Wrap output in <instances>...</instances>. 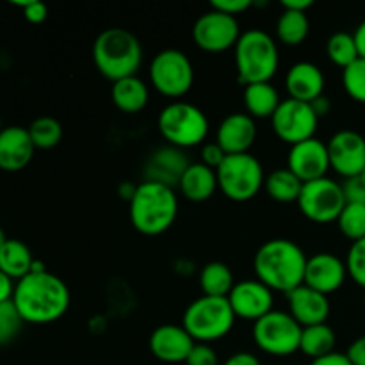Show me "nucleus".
<instances>
[{
    "label": "nucleus",
    "instance_id": "nucleus-36",
    "mask_svg": "<svg viewBox=\"0 0 365 365\" xmlns=\"http://www.w3.org/2000/svg\"><path fill=\"white\" fill-rule=\"evenodd\" d=\"M24 327V319L18 314L13 299L0 303V346H6L18 337Z\"/></svg>",
    "mask_w": 365,
    "mask_h": 365
},
{
    "label": "nucleus",
    "instance_id": "nucleus-24",
    "mask_svg": "<svg viewBox=\"0 0 365 365\" xmlns=\"http://www.w3.org/2000/svg\"><path fill=\"white\" fill-rule=\"evenodd\" d=\"M110 98L113 103L127 114H135L146 107L150 100L148 86L145 81L134 75V77L121 78V81L113 82V89H110Z\"/></svg>",
    "mask_w": 365,
    "mask_h": 365
},
{
    "label": "nucleus",
    "instance_id": "nucleus-7",
    "mask_svg": "<svg viewBox=\"0 0 365 365\" xmlns=\"http://www.w3.org/2000/svg\"><path fill=\"white\" fill-rule=\"evenodd\" d=\"M157 127L160 135L178 150L202 145L209 135V120L205 113L187 102H173L164 107Z\"/></svg>",
    "mask_w": 365,
    "mask_h": 365
},
{
    "label": "nucleus",
    "instance_id": "nucleus-32",
    "mask_svg": "<svg viewBox=\"0 0 365 365\" xmlns=\"http://www.w3.org/2000/svg\"><path fill=\"white\" fill-rule=\"evenodd\" d=\"M27 130L36 150H52L63 139V125L52 116L36 118Z\"/></svg>",
    "mask_w": 365,
    "mask_h": 365
},
{
    "label": "nucleus",
    "instance_id": "nucleus-6",
    "mask_svg": "<svg viewBox=\"0 0 365 365\" xmlns=\"http://www.w3.org/2000/svg\"><path fill=\"white\" fill-rule=\"evenodd\" d=\"M235 314L228 298L200 296L185 309L182 327L195 339V342H214L228 335L234 328Z\"/></svg>",
    "mask_w": 365,
    "mask_h": 365
},
{
    "label": "nucleus",
    "instance_id": "nucleus-25",
    "mask_svg": "<svg viewBox=\"0 0 365 365\" xmlns=\"http://www.w3.org/2000/svg\"><path fill=\"white\" fill-rule=\"evenodd\" d=\"M282 103L277 88L271 82L245 86V107L246 114L253 120H266L273 118L278 106Z\"/></svg>",
    "mask_w": 365,
    "mask_h": 365
},
{
    "label": "nucleus",
    "instance_id": "nucleus-10",
    "mask_svg": "<svg viewBox=\"0 0 365 365\" xmlns=\"http://www.w3.org/2000/svg\"><path fill=\"white\" fill-rule=\"evenodd\" d=\"M296 203L309 221L319 225L334 223L346 207L344 189L330 177L317 178L303 184L302 195Z\"/></svg>",
    "mask_w": 365,
    "mask_h": 365
},
{
    "label": "nucleus",
    "instance_id": "nucleus-17",
    "mask_svg": "<svg viewBox=\"0 0 365 365\" xmlns=\"http://www.w3.org/2000/svg\"><path fill=\"white\" fill-rule=\"evenodd\" d=\"M348 277V267L344 260L334 253H317L307 260L303 285L328 296L339 291Z\"/></svg>",
    "mask_w": 365,
    "mask_h": 365
},
{
    "label": "nucleus",
    "instance_id": "nucleus-20",
    "mask_svg": "<svg viewBox=\"0 0 365 365\" xmlns=\"http://www.w3.org/2000/svg\"><path fill=\"white\" fill-rule=\"evenodd\" d=\"M287 302L289 314L294 317V321L302 328L324 324L330 316L328 296L321 294V292L314 291L307 285H299L298 289L289 292Z\"/></svg>",
    "mask_w": 365,
    "mask_h": 365
},
{
    "label": "nucleus",
    "instance_id": "nucleus-16",
    "mask_svg": "<svg viewBox=\"0 0 365 365\" xmlns=\"http://www.w3.org/2000/svg\"><path fill=\"white\" fill-rule=\"evenodd\" d=\"M287 168L303 184L327 177L328 170H330V157H328L327 143H323L317 138H312L291 146Z\"/></svg>",
    "mask_w": 365,
    "mask_h": 365
},
{
    "label": "nucleus",
    "instance_id": "nucleus-13",
    "mask_svg": "<svg viewBox=\"0 0 365 365\" xmlns=\"http://www.w3.org/2000/svg\"><path fill=\"white\" fill-rule=\"evenodd\" d=\"M241 34L237 18L216 9L203 13L192 25V41L198 48L209 53H221L235 48Z\"/></svg>",
    "mask_w": 365,
    "mask_h": 365
},
{
    "label": "nucleus",
    "instance_id": "nucleus-31",
    "mask_svg": "<svg viewBox=\"0 0 365 365\" xmlns=\"http://www.w3.org/2000/svg\"><path fill=\"white\" fill-rule=\"evenodd\" d=\"M310 32V21L307 13L285 11L277 21V36L280 43L287 46H298L307 39Z\"/></svg>",
    "mask_w": 365,
    "mask_h": 365
},
{
    "label": "nucleus",
    "instance_id": "nucleus-3",
    "mask_svg": "<svg viewBox=\"0 0 365 365\" xmlns=\"http://www.w3.org/2000/svg\"><path fill=\"white\" fill-rule=\"evenodd\" d=\"M130 223L139 234L155 237L164 234L175 223L178 214V198L173 187L155 180H145L138 185L128 202Z\"/></svg>",
    "mask_w": 365,
    "mask_h": 365
},
{
    "label": "nucleus",
    "instance_id": "nucleus-46",
    "mask_svg": "<svg viewBox=\"0 0 365 365\" xmlns=\"http://www.w3.org/2000/svg\"><path fill=\"white\" fill-rule=\"evenodd\" d=\"M310 365H353L351 362L348 360V356H346V353L342 355V353H330V355L323 356V359H317V360H312V364Z\"/></svg>",
    "mask_w": 365,
    "mask_h": 365
},
{
    "label": "nucleus",
    "instance_id": "nucleus-15",
    "mask_svg": "<svg viewBox=\"0 0 365 365\" xmlns=\"http://www.w3.org/2000/svg\"><path fill=\"white\" fill-rule=\"evenodd\" d=\"M228 302L235 317L257 323L273 310V291L257 278L235 282L234 289L228 294Z\"/></svg>",
    "mask_w": 365,
    "mask_h": 365
},
{
    "label": "nucleus",
    "instance_id": "nucleus-48",
    "mask_svg": "<svg viewBox=\"0 0 365 365\" xmlns=\"http://www.w3.org/2000/svg\"><path fill=\"white\" fill-rule=\"evenodd\" d=\"M310 106H312V109H314V113L317 114V118H323V116H328V113H330V109H331V102H330V98H328V96H319V98H316L314 100L312 103H310Z\"/></svg>",
    "mask_w": 365,
    "mask_h": 365
},
{
    "label": "nucleus",
    "instance_id": "nucleus-14",
    "mask_svg": "<svg viewBox=\"0 0 365 365\" xmlns=\"http://www.w3.org/2000/svg\"><path fill=\"white\" fill-rule=\"evenodd\" d=\"M330 170L342 178H356L365 170V138L355 130L335 132L327 143Z\"/></svg>",
    "mask_w": 365,
    "mask_h": 365
},
{
    "label": "nucleus",
    "instance_id": "nucleus-9",
    "mask_svg": "<svg viewBox=\"0 0 365 365\" xmlns=\"http://www.w3.org/2000/svg\"><path fill=\"white\" fill-rule=\"evenodd\" d=\"M150 82L166 98H182L195 84L191 59L177 48L163 50L150 64Z\"/></svg>",
    "mask_w": 365,
    "mask_h": 365
},
{
    "label": "nucleus",
    "instance_id": "nucleus-12",
    "mask_svg": "<svg viewBox=\"0 0 365 365\" xmlns=\"http://www.w3.org/2000/svg\"><path fill=\"white\" fill-rule=\"evenodd\" d=\"M271 125L278 139L289 143L291 146L307 139L316 138L319 118L314 113L312 106L299 100H282L277 113L271 118Z\"/></svg>",
    "mask_w": 365,
    "mask_h": 365
},
{
    "label": "nucleus",
    "instance_id": "nucleus-19",
    "mask_svg": "<svg viewBox=\"0 0 365 365\" xmlns=\"http://www.w3.org/2000/svg\"><path fill=\"white\" fill-rule=\"evenodd\" d=\"M257 139V123L246 113H234L225 118L216 132V143L227 155L250 153Z\"/></svg>",
    "mask_w": 365,
    "mask_h": 365
},
{
    "label": "nucleus",
    "instance_id": "nucleus-33",
    "mask_svg": "<svg viewBox=\"0 0 365 365\" xmlns=\"http://www.w3.org/2000/svg\"><path fill=\"white\" fill-rule=\"evenodd\" d=\"M327 53L331 63L335 66L342 68V70L355 63L356 59H360L355 38H353V34H348V32H335V34H331L327 43Z\"/></svg>",
    "mask_w": 365,
    "mask_h": 365
},
{
    "label": "nucleus",
    "instance_id": "nucleus-37",
    "mask_svg": "<svg viewBox=\"0 0 365 365\" xmlns=\"http://www.w3.org/2000/svg\"><path fill=\"white\" fill-rule=\"evenodd\" d=\"M346 267H348V277H351L356 285L365 289V237L351 245L346 259Z\"/></svg>",
    "mask_w": 365,
    "mask_h": 365
},
{
    "label": "nucleus",
    "instance_id": "nucleus-40",
    "mask_svg": "<svg viewBox=\"0 0 365 365\" xmlns=\"http://www.w3.org/2000/svg\"><path fill=\"white\" fill-rule=\"evenodd\" d=\"M250 7H253L252 0H212L210 2V9H216L220 13H225L234 18L248 11Z\"/></svg>",
    "mask_w": 365,
    "mask_h": 365
},
{
    "label": "nucleus",
    "instance_id": "nucleus-21",
    "mask_svg": "<svg viewBox=\"0 0 365 365\" xmlns=\"http://www.w3.org/2000/svg\"><path fill=\"white\" fill-rule=\"evenodd\" d=\"M34 145L29 130L11 125L0 132V170L7 173L21 171L34 157Z\"/></svg>",
    "mask_w": 365,
    "mask_h": 365
},
{
    "label": "nucleus",
    "instance_id": "nucleus-29",
    "mask_svg": "<svg viewBox=\"0 0 365 365\" xmlns=\"http://www.w3.org/2000/svg\"><path fill=\"white\" fill-rule=\"evenodd\" d=\"M235 280L232 269L223 262H209L200 271V287L203 296L228 298L234 289Z\"/></svg>",
    "mask_w": 365,
    "mask_h": 365
},
{
    "label": "nucleus",
    "instance_id": "nucleus-51",
    "mask_svg": "<svg viewBox=\"0 0 365 365\" xmlns=\"http://www.w3.org/2000/svg\"><path fill=\"white\" fill-rule=\"evenodd\" d=\"M360 180H362L364 185H365V170L362 171V175H360Z\"/></svg>",
    "mask_w": 365,
    "mask_h": 365
},
{
    "label": "nucleus",
    "instance_id": "nucleus-27",
    "mask_svg": "<svg viewBox=\"0 0 365 365\" xmlns=\"http://www.w3.org/2000/svg\"><path fill=\"white\" fill-rule=\"evenodd\" d=\"M32 262H34V257L29 246L18 239H7V242L0 250V271L13 280L20 282L21 278L31 274Z\"/></svg>",
    "mask_w": 365,
    "mask_h": 365
},
{
    "label": "nucleus",
    "instance_id": "nucleus-8",
    "mask_svg": "<svg viewBox=\"0 0 365 365\" xmlns=\"http://www.w3.org/2000/svg\"><path fill=\"white\" fill-rule=\"evenodd\" d=\"M217 189L232 202H250L264 187L262 164L252 153L227 155L216 170Z\"/></svg>",
    "mask_w": 365,
    "mask_h": 365
},
{
    "label": "nucleus",
    "instance_id": "nucleus-44",
    "mask_svg": "<svg viewBox=\"0 0 365 365\" xmlns=\"http://www.w3.org/2000/svg\"><path fill=\"white\" fill-rule=\"evenodd\" d=\"M13 282H14L13 278H9L6 273L0 271V303H6L13 299L14 287H16Z\"/></svg>",
    "mask_w": 365,
    "mask_h": 365
},
{
    "label": "nucleus",
    "instance_id": "nucleus-34",
    "mask_svg": "<svg viewBox=\"0 0 365 365\" xmlns=\"http://www.w3.org/2000/svg\"><path fill=\"white\" fill-rule=\"evenodd\" d=\"M339 230L349 241L356 242L365 237V205L360 203H346L344 210L337 220Z\"/></svg>",
    "mask_w": 365,
    "mask_h": 365
},
{
    "label": "nucleus",
    "instance_id": "nucleus-11",
    "mask_svg": "<svg viewBox=\"0 0 365 365\" xmlns=\"http://www.w3.org/2000/svg\"><path fill=\"white\" fill-rule=\"evenodd\" d=\"M302 330L303 328L289 312L271 310L267 316L255 323L253 339L255 344L267 355L289 356L299 351Z\"/></svg>",
    "mask_w": 365,
    "mask_h": 365
},
{
    "label": "nucleus",
    "instance_id": "nucleus-49",
    "mask_svg": "<svg viewBox=\"0 0 365 365\" xmlns=\"http://www.w3.org/2000/svg\"><path fill=\"white\" fill-rule=\"evenodd\" d=\"M353 38H355L356 48H359V56L362 57V59H365V20L359 25V27H356Z\"/></svg>",
    "mask_w": 365,
    "mask_h": 365
},
{
    "label": "nucleus",
    "instance_id": "nucleus-1",
    "mask_svg": "<svg viewBox=\"0 0 365 365\" xmlns=\"http://www.w3.org/2000/svg\"><path fill=\"white\" fill-rule=\"evenodd\" d=\"M13 303L24 323L50 324L70 309V289L48 271L31 273L14 287Z\"/></svg>",
    "mask_w": 365,
    "mask_h": 365
},
{
    "label": "nucleus",
    "instance_id": "nucleus-28",
    "mask_svg": "<svg viewBox=\"0 0 365 365\" xmlns=\"http://www.w3.org/2000/svg\"><path fill=\"white\" fill-rule=\"evenodd\" d=\"M264 189L277 203H294L302 195L303 182L289 168H280L266 177Z\"/></svg>",
    "mask_w": 365,
    "mask_h": 365
},
{
    "label": "nucleus",
    "instance_id": "nucleus-47",
    "mask_svg": "<svg viewBox=\"0 0 365 365\" xmlns=\"http://www.w3.org/2000/svg\"><path fill=\"white\" fill-rule=\"evenodd\" d=\"M280 6L285 11H298V13H307L314 6V0H282Z\"/></svg>",
    "mask_w": 365,
    "mask_h": 365
},
{
    "label": "nucleus",
    "instance_id": "nucleus-23",
    "mask_svg": "<svg viewBox=\"0 0 365 365\" xmlns=\"http://www.w3.org/2000/svg\"><path fill=\"white\" fill-rule=\"evenodd\" d=\"M178 189L184 195L185 200L192 203H202L212 198L217 191V177L216 170L205 166L203 163L189 164L182 173Z\"/></svg>",
    "mask_w": 365,
    "mask_h": 365
},
{
    "label": "nucleus",
    "instance_id": "nucleus-50",
    "mask_svg": "<svg viewBox=\"0 0 365 365\" xmlns=\"http://www.w3.org/2000/svg\"><path fill=\"white\" fill-rule=\"evenodd\" d=\"M6 242H7V235H6V232L0 228V250H2V246L6 245Z\"/></svg>",
    "mask_w": 365,
    "mask_h": 365
},
{
    "label": "nucleus",
    "instance_id": "nucleus-30",
    "mask_svg": "<svg viewBox=\"0 0 365 365\" xmlns=\"http://www.w3.org/2000/svg\"><path fill=\"white\" fill-rule=\"evenodd\" d=\"M335 342H337L335 331L327 323L316 324V327H309L302 330L299 351L312 360L323 359V356L334 353Z\"/></svg>",
    "mask_w": 365,
    "mask_h": 365
},
{
    "label": "nucleus",
    "instance_id": "nucleus-52",
    "mask_svg": "<svg viewBox=\"0 0 365 365\" xmlns=\"http://www.w3.org/2000/svg\"><path fill=\"white\" fill-rule=\"evenodd\" d=\"M4 128H6V127H4V125H2V120H0V132H2Z\"/></svg>",
    "mask_w": 365,
    "mask_h": 365
},
{
    "label": "nucleus",
    "instance_id": "nucleus-4",
    "mask_svg": "<svg viewBox=\"0 0 365 365\" xmlns=\"http://www.w3.org/2000/svg\"><path fill=\"white\" fill-rule=\"evenodd\" d=\"M93 63L103 77L113 82L134 77L143 63V46L127 29H106L93 43Z\"/></svg>",
    "mask_w": 365,
    "mask_h": 365
},
{
    "label": "nucleus",
    "instance_id": "nucleus-2",
    "mask_svg": "<svg viewBox=\"0 0 365 365\" xmlns=\"http://www.w3.org/2000/svg\"><path fill=\"white\" fill-rule=\"evenodd\" d=\"M307 260L305 252L294 241L271 239L257 250L253 267L257 280L266 287L289 294L303 285Z\"/></svg>",
    "mask_w": 365,
    "mask_h": 365
},
{
    "label": "nucleus",
    "instance_id": "nucleus-26",
    "mask_svg": "<svg viewBox=\"0 0 365 365\" xmlns=\"http://www.w3.org/2000/svg\"><path fill=\"white\" fill-rule=\"evenodd\" d=\"M189 166L187 160L182 157L180 150L178 148H164L153 155L152 164H150V171H153L150 175L148 180L160 182V184H166L170 187H173L175 184L178 185L180 182L182 173L185 171V168Z\"/></svg>",
    "mask_w": 365,
    "mask_h": 365
},
{
    "label": "nucleus",
    "instance_id": "nucleus-43",
    "mask_svg": "<svg viewBox=\"0 0 365 365\" xmlns=\"http://www.w3.org/2000/svg\"><path fill=\"white\" fill-rule=\"evenodd\" d=\"M346 356L353 365H365V335L351 342L346 351Z\"/></svg>",
    "mask_w": 365,
    "mask_h": 365
},
{
    "label": "nucleus",
    "instance_id": "nucleus-41",
    "mask_svg": "<svg viewBox=\"0 0 365 365\" xmlns=\"http://www.w3.org/2000/svg\"><path fill=\"white\" fill-rule=\"evenodd\" d=\"M227 159V153H225V150L221 148L220 145H217L216 141L214 143H207V145H203L202 148V163L205 164V166L212 168V170H217V168L223 164V160Z\"/></svg>",
    "mask_w": 365,
    "mask_h": 365
},
{
    "label": "nucleus",
    "instance_id": "nucleus-45",
    "mask_svg": "<svg viewBox=\"0 0 365 365\" xmlns=\"http://www.w3.org/2000/svg\"><path fill=\"white\" fill-rule=\"evenodd\" d=\"M223 365H260V360L253 353L239 351L234 353Z\"/></svg>",
    "mask_w": 365,
    "mask_h": 365
},
{
    "label": "nucleus",
    "instance_id": "nucleus-5",
    "mask_svg": "<svg viewBox=\"0 0 365 365\" xmlns=\"http://www.w3.org/2000/svg\"><path fill=\"white\" fill-rule=\"evenodd\" d=\"M234 56L237 78L242 86L271 82L280 64L277 41L260 29L242 32L234 48Z\"/></svg>",
    "mask_w": 365,
    "mask_h": 365
},
{
    "label": "nucleus",
    "instance_id": "nucleus-18",
    "mask_svg": "<svg viewBox=\"0 0 365 365\" xmlns=\"http://www.w3.org/2000/svg\"><path fill=\"white\" fill-rule=\"evenodd\" d=\"M195 344V339L178 324H163L155 328L148 341L152 355L166 364L185 362Z\"/></svg>",
    "mask_w": 365,
    "mask_h": 365
},
{
    "label": "nucleus",
    "instance_id": "nucleus-42",
    "mask_svg": "<svg viewBox=\"0 0 365 365\" xmlns=\"http://www.w3.org/2000/svg\"><path fill=\"white\" fill-rule=\"evenodd\" d=\"M342 189H344L346 203H360V205H365V185L360 180V177L346 180L342 184Z\"/></svg>",
    "mask_w": 365,
    "mask_h": 365
},
{
    "label": "nucleus",
    "instance_id": "nucleus-22",
    "mask_svg": "<svg viewBox=\"0 0 365 365\" xmlns=\"http://www.w3.org/2000/svg\"><path fill=\"white\" fill-rule=\"evenodd\" d=\"M285 88H287L289 98L312 103L314 100L324 95V75L317 64L302 61L289 68Z\"/></svg>",
    "mask_w": 365,
    "mask_h": 365
},
{
    "label": "nucleus",
    "instance_id": "nucleus-39",
    "mask_svg": "<svg viewBox=\"0 0 365 365\" xmlns=\"http://www.w3.org/2000/svg\"><path fill=\"white\" fill-rule=\"evenodd\" d=\"M14 6L21 7L24 9V16L29 24H43L48 16V9L43 2H38V0H27V2H13Z\"/></svg>",
    "mask_w": 365,
    "mask_h": 365
},
{
    "label": "nucleus",
    "instance_id": "nucleus-38",
    "mask_svg": "<svg viewBox=\"0 0 365 365\" xmlns=\"http://www.w3.org/2000/svg\"><path fill=\"white\" fill-rule=\"evenodd\" d=\"M217 355L212 349V346L196 342L195 348L189 353L185 365H217Z\"/></svg>",
    "mask_w": 365,
    "mask_h": 365
},
{
    "label": "nucleus",
    "instance_id": "nucleus-35",
    "mask_svg": "<svg viewBox=\"0 0 365 365\" xmlns=\"http://www.w3.org/2000/svg\"><path fill=\"white\" fill-rule=\"evenodd\" d=\"M342 86L355 102L365 103V59H356L342 70Z\"/></svg>",
    "mask_w": 365,
    "mask_h": 365
}]
</instances>
